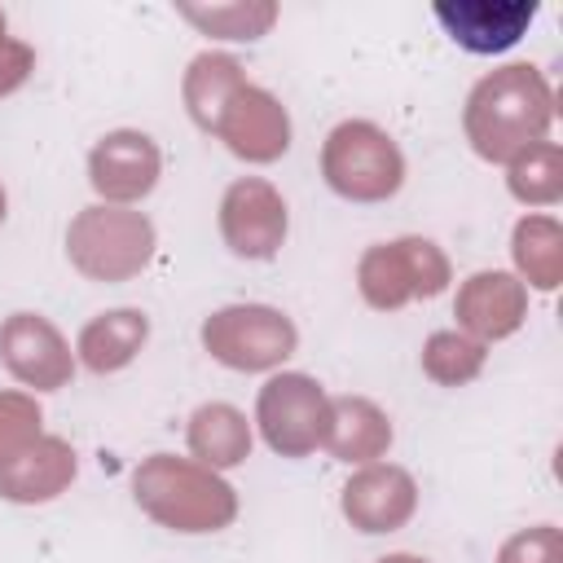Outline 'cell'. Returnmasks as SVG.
Instances as JSON below:
<instances>
[{
  "label": "cell",
  "instance_id": "1",
  "mask_svg": "<svg viewBox=\"0 0 563 563\" xmlns=\"http://www.w3.org/2000/svg\"><path fill=\"white\" fill-rule=\"evenodd\" d=\"M545 101V84L532 66H506L484 79L466 106V132L475 150L484 158H506L510 150L532 145V136H541L550 119Z\"/></svg>",
  "mask_w": 563,
  "mask_h": 563
},
{
  "label": "cell",
  "instance_id": "2",
  "mask_svg": "<svg viewBox=\"0 0 563 563\" xmlns=\"http://www.w3.org/2000/svg\"><path fill=\"white\" fill-rule=\"evenodd\" d=\"M136 501L167 528L180 532H211L233 519V493L211 471L180 462V457H154L136 471Z\"/></svg>",
  "mask_w": 563,
  "mask_h": 563
},
{
  "label": "cell",
  "instance_id": "3",
  "mask_svg": "<svg viewBox=\"0 0 563 563\" xmlns=\"http://www.w3.org/2000/svg\"><path fill=\"white\" fill-rule=\"evenodd\" d=\"M321 167H325V180L343 198H356V202H378V198L396 194L400 176H405V158H400L396 141L387 132H378L374 123H361V119L339 123L330 132Z\"/></svg>",
  "mask_w": 563,
  "mask_h": 563
},
{
  "label": "cell",
  "instance_id": "4",
  "mask_svg": "<svg viewBox=\"0 0 563 563\" xmlns=\"http://www.w3.org/2000/svg\"><path fill=\"white\" fill-rule=\"evenodd\" d=\"M154 246V229L145 216L136 211H119V207H92L70 224V260L88 273V277H132Z\"/></svg>",
  "mask_w": 563,
  "mask_h": 563
},
{
  "label": "cell",
  "instance_id": "5",
  "mask_svg": "<svg viewBox=\"0 0 563 563\" xmlns=\"http://www.w3.org/2000/svg\"><path fill=\"white\" fill-rule=\"evenodd\" d=\"M216 361L233 369H268L295 347V325L273 308H224L202 325Z\"/></svg>",
  "mask_w": 563,
  "mask_h": 563
},
{
  "label": "cell",
  "instance_id": "6",
  "mask_svg": "<svg viewBox=\"0 0 563 563\" xmlns=\"http://www.w3.org/2000/svg\"><path fill=\"white\" fill-rule=\"evenodd\" d=\"M325 422H330V405H325L321 387L303 374H282L260 391L264 440L286 457L317 449L325 440Z\"/></svg>",
  "mask_w": 563,
  "mask_h": 563
},
{
  "label": "cell",
  "instance_id": "7",
  "mask_svg": "<svg viewBox=\"0 0 563 563\" xmlns=\"http://www.w3.org/2000/svg\"><path fill=\"white\" fill-rule=\"evenodd\" d=\"M444 286V260L431 242H396V246H374L361 260V290L378 308H396L409 295H435Z\"/></svg>",
  "mask_w": 563,
  "mask_h": 563
},
{
  "label": "cell",
  "instance_id": "8",
  "mask_svg": "<svg viewBox=\"0 0 563 563\" xmlns=\"http://www.w3.org/2000/svg\"><path fill=\"white\" fill-rule=\"evenodd\" d=\"M224 242L246 260H268L286 238V202L264 180H238L220 207Z\"/></svg>",
  "mask_w": 563,
  "mask_h": 563
},
{
  "label": "cell",
  "instance_id": "9",
  "mask_svg": "<svg viewBox=\"0 0 563 563\" xmlns=\"http://www.w3.org/2000/svg\"><path fill=\"white\" fill-rule=\"evenodd\" d=\"M216 132L233 145V154L255 158V163L277 158V154L290 145L286 110H282L268 92L246 88V84L224 101V110H220V119H216Z\"/></svg>",
  "mask_w": 563,
  "mask_h": 563
},
{
  "label": "cell",
  "instance_id": "10",
  "mask_svg": "<svg viewBox=\"0 0 563 563\" xmlns=\"http://www.w3.org/2000/svg\"><path fill=\"white\" fill-rule=\"evenodd\" d=\"M435 18L453 35V44L471 53H501L510 48L523 26L537 18V0L528 4H488V0H457V4H435Z\"/></svg>",
  "mask_w": 563,
  "mask_h": 563
},
{
  "label": "cell",
  "instance_id": "11",
  "mask_svg": "<svg viewBox=\"0 0 563 563\" xmlns=\"http://www.w3.org/2000/svg\"><path fill=\"white\" fill-rule=\"evenodd\" d=\"M0 347H4V361L9 369L22 378V383H35V387H62L66 374H70V356H66V343L57 339V330L31 312H18L4 334H0Z\"/></svg>",
  "mask_w": 563,
  "mask_h": 563
},
{
  "label": "cell",
  "instance_id": "12",
  "mask_svg": "<svg viewBox=\"0 0 563 563\" xmlns=\"http://www.w3.org/2000/svg\"><path fill=\"white\" fill-rule=\"evenodd\" d=\"M413 510V484L396 466H369L343 488V515L361 532H391Z\"/></svg>",
  "mask_w": 563,
  "mask_h": 563
},
{
  "label": "cell",
  "instance_id": "13",
  "mask_svg": "<svg viewBox=\"0 0 563 563\" xmlns=\"http://www.w3.org/2000/svg\"><path fill=\"white\" fill-rule=\"evenodd\" d=\"M158 176V150L141 132H110L92 150V185L106 198H141L154 189Z\"/></svg>",
  "mask_w": 563,
  "mask_h": 563
},
{
  "label": "cell",
  "instance_id": "14",
  "mask_svg": "<svg viewBox=\"0 0 563 563\" xmlns=\"http://www.w3.org/2000/svg\"><path fill=\"white\" fill-rule=\"evenodd\" d=\"M75 475V457L62 440H31L0 462V493L13 501H44Z\"/></svg>",
  "mask_w": 563,
  "mask_h": 563
},
{
  "label": "cell",
  "instance_id": "15",
  "mask_svg": "<svg viewBox=\"0 0 563 563\" xmlns=\"http://www.w3.org/2000/svg\"><path fill=\"white\" fill-rule=\"evenodd\" d=\"M391 440L387 418L369 405V400H334L330 405V422H325V444L343 457V462H361V457H378Z\"/></svg>",
  "mask_w": 563,
  "mask_h": 563
},
{
  "label": "cell",
  "instance_id": "16",
  "mask_svg": "<svg viewBox=\"0 0 563 563\" xmlns=\"http://www.w3.org/2000/svg\"><path fill=\"white\" fill-rule=\"evenodd\" d=\"M189 449L207 462V466H233L246 457L251 449V431H246V418L229 405H202L194 413V427H189Z\"/></svg>",
  "mask_w": 563,
  "mask_h": 563
},
{
  "label": "cell",
  "instance_id": "17",
  "mask_svg": "<svg viewBox=\"0 0 563 563\" xmlns=\"http://www.w3.org/2000/svg\"><path fill=\"white\" fill-rule=\"evenodd\" d=\"M457 312H462L466 325H475L484 334H506L519 321V286L506 273H479L462 290Z\"/></svg>",
  "mask_w": 563,
  "mask_h": 563
},
{
  "label": "cell",
  "instance_id": "18",
  "mask_svg": "<svg viewBox=\"0 0 563 563\" xmlns=\"http://www.w3.org/2000/svg\"><path fill=\"white\" fill-rule=\"evenodd\" d=\"M145 312H106L97 317L84 334H79V352L92 369H119L136 356V347L145 343Z\"/></svg>",
  "mask_w": 563,
  "mask_h": 563
},
{
  "label": "cell",
  "instance_id": "19",
  "mask_svg": "<svg viewBox=\"0 0 563 563\" xmlns=\"http://www.w3.org/2000/svg\"><path fill=\"white\" fill-rule=\"evenodd\" d=\"M238 88H242L238 62H229V57H211V53L198 57L194 70H189V79H185V97H189L194 119H198L202 128H216L224 101H229Z\"/></svg>",
  "mask_w": 563,
  "mask_h": 563
},
{
  "label": "cell",
  "instance_id": "20",
  "mask_svg": "<svg viewBox=\"0 0 563 563\" xmlns=\"http://www.w3.org/2000/svg\"><path fill=\"white\" fill-rule=\"evenodd\" d=\"M189 22L224 40H255L273 22V4H224V9H185Z\"/></svg>",
  "mask_w": 563,
  "mask_h": 563
},
{
  "label": "cell",
  "instance_id": "21",
  "mask_svg": "<svg viewBox=\"0 0 563 563\" xmlns=\"http://www.w3.org/2000/svg\"><path fill=\"white\" fill-rule=\"evenodd\" d=\"M479 369V347L457 334H435L427 343V374L440 383H462Z\"/></svg>",
  "mask_w": 563,
  "mask_h": 563
},
{
  "label": "cell",
  "instance_id": "22",
  "mask_svg": "<svg viewBox=\"0 0 563 563\" xmlns=\"http://www.w3.org/2000/svg\"><path fill=\"white\" fill-rule=\"evenodd\" d=\"M40 413L31 400L22 396H0V462H9L18 449H26L35 440Z\"/></svg>",
  "mask_w": 563,
  "mask_h": 563
},
{
  "label": "cell",
  "instance_id": "23",
  "mask_svg": "<svg viewBox=\"0 0 563 563\" xmlns=\"http://www.w3.org/2000/svg\"><path fill=\"white\" fill-rule=\"evenodd\" d=\"M26 66H31V53H26L22 44L0 40V92L18 88V84H22V75H26Z\"/></svg>",
  "mask_w": 563,
  "mask_h": 563
},
{
  "label": "cell",
  "instance_id": "24",
  "mask_svg": "<svg viewBox=\"0 0 563 563\" xmlns=\"http://www.w3.org/2000/svg\"><path fill=\"white\" fill-rule=\"evenodd\" d=\"M378 563H427V559H413V554H391V559H378Z\"/></svg>",
  "mask_w": 563,
  "mask_h": 563
},
{
  "label": "cell",
  "instance_id": "25",
  "mask_svg": "<svg viewBox=\"0 0 563 563\" xmlns=\"http://www.w3.org/2000/svg\"><path fill=\"white\" fill-rule=\"evenodd\" d=\"M0 40H4V18H0Z\"/></svg>",
  "mask_w": 563,
  "mask_h": 563
},
{
  "label": "cell",
  "instance_id": "26",
  "mask_svg": "<svg viewBox=\"0 0 563 563\" xmlns=\"http://www.w3.org/2000/svg\"><path fill=\"white\" fill-rule=\"evenodd\" d=\"M0 216H4V194H0Z\"/></svg>",
  "mask_w": 563,
  "mask_h": 563
}]
</instances>
